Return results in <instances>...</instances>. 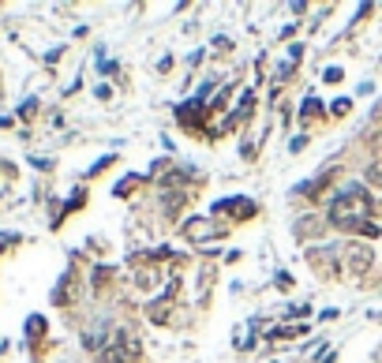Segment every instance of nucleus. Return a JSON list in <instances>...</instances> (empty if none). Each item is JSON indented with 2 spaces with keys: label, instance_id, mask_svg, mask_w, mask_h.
<instances>
[{
  "label": "nucleus",
  "instance_id": "1a4fd4ad",
  "mask_svg": "<svg viewBox=\"0 0 382 363\" xmlns=\"http://www.w3.org/2000/svg\"><path fill=\"white\" fill-rule=\"evenodd\" d=\"M375 363H382V352H378V356H375Z\"/></svg>",
  "mask_w": 382,
  "mask_h": 363
},
{
  "label": "nucleus",
  "instance_id": "7ed1b4c3",
  "mask_svg": "<svg viewBox=\"0 0 382 363\" xmlns=\"http://www.w3.org/2000/svg\"><path fill=\"white\" fill-rule=\"evenodd\" d=\"M221 233H225V228H214L206 217H195V221H188V228H184V236H188V240H214Z\"/></svg>",
  "mask_w": 382,
  "mask_h": 363
},
{
  "label": "nucleus",
  "instance_id": "f03ea898",
  "mask_svg": "<svg viewBox=\"0 0 382 363\" xmlns=\"http://www.w3.org/2000/svg\"><path fill=\"white\" fill-rule=\"evenodd\" d=\"M345 259H348V262H345L348 273H364V270L371 266V251H367L364 244H353V247L345 251Z\"/></svg>",
  "mask_w": 382,
  "mask_h": 363
},
{
  "label": "nucleus",
  "instance_id": "39448f33",
  "mask_svg": "<svg viewBox=\"0 0 382 363\" xmlns=\"http://www.w3.org/2000/svg\"><path fill=\"white\" fill-rule=\"evenodd\" d=\"M214 210H217V214H225V210H236V206H233V203H217ZM251 210H255V206H240V214H244V217H247Z\"/></svg>",
  "mask_w": 382,
  "mask_h": 363
},
{
  "label": "nucleus",
  "instance_id": "6e6552de",
  "mask_svg": "<svg viewBox=\"0 0 382 363\" xmlns=\"http://www.w3.org/2000/svg\"><path fill=\"white\" fill-rule=\"evenodd\" d=\"M303 146H308V139H303V135H296V139L289 142V150H292V153H296V150H303Z\"/></svg>",
  "mask_w": 382,
  "mask_h": 363
},
{
  "label": "nucleus",
  "instance_id": "20e7f679",
  "mask_svg": "<svg viewBox=\"0 0 382 363\" xmlns=\"http://www.w3.org/2000/svg\"><path fill=\"white\" fill-rule=\"evenodd\" d=\"M251 337H255V322H244V326H236L233 345H236V348H251Z\"/></svg>",
  "mask_w": 382,
  "mask_h": 363
},
{
  "label": "nucleus",
  "instance_id": "f257e3e1",
  "mask_svg": "<svg viewBox=\"0 0 382 363\" xmlns=\"http://www.w3.org/2000/svg\"><path fill=\"white\" fill-rule=\"evenodd\" d=\"M367 214H371V199H367L364 184H345L337 191V199L330 203V221L337 228H364Z\"/></svg>",
  "mask_w": 382,
  "mask_h": 363
},
{
  "label": "nucleus",
  "instance_id": "423d86ee",
  "mask_svg": "<svg viewBox=\"0 0 382 363\" xmlns=\"http://www.w3.org/2000/svg\"><path fill=\"white\" fill-rule=\"evenodd\" d=\"M300 113H303V116H315V113H319V102H315V97H308V102H303V109H300Z\"/></svg>",
  "mask_w": 382,
  "mask_h": 363
},
{
  "label": "nucleus",
  "instance_id": "0eeeda50",
  "mask_svg": "<svg viewBox=\"0 0 382 363\" xmlns=\"http://www.w3.org/2000/svg\"><path fill=\"white\" fill-rule=\"evenodd\" d=\"M326 83H341V68H326Z\"/></svg>",
  "mask_w": 382,
  "mask_h": 363
}]
</instances>
